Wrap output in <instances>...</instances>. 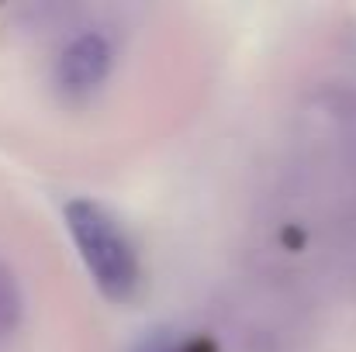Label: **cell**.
<instances>
[{
	"instance_id": "cell-1",
	"label": "cell",
	"mask_w": 356,
	"mask_h": 352,
	"mask_svg": "<svg viewBox=\"0 0 356 352\" xmlns=\"http://www.w3.org/2000/svg\"><path fill=\"white\" fill-rule=\"evenodd\" d=\"M63 221L94 287L115 304L131 301L142 283V262L131 235L124 232L115 211H108L101 201L73 197L63 204Z\"/></svg>"
},
{
	"instance_id": "cell-2",
	"label": "cell",
	"mask_w": 356,
	"mask_h": 352,
	"mask_svg": "<svg viewBox=\"0 0 356 352\" xmlns=\"http://www.w3.org/2000/svg\"><path fill=\"white\" fill-rule=\"evenodd\" d=\"M111 62H115L111 42L101 31H80L76 38H70L63 45L56 69H52V83L63 101L83 104L108 83Z\"/></svg>"
},
{
	"instance_id": "cell-3",
	"label": "cell",
	"mask_w": 356,
	"mask_h": 352,
	"mask_svg": "<svg viewBox=\"0 0 356 352\" xmlns=\"http://www.w3.org/2000/svg\"><path fill=\"white\" fill-rule=\"evenodd\" d=\"M21 287L14 280V273L0 262V332H10L21 321Z\"/></svg>"
},
{
	"instance_id": "cell-4",
	"label": "cell",
	"mask_w": 356,
	"mask_h": 352,
	"mask_svg": "<svg viewBox=\"0 0 356 352\" xmlns=\"http://www.w3.org/2000/svg\"><path fill=\"white\" fill-rule=\"evenodd\" d=\"M128 352H177V342H173V335H170L166 328H152V332H145Z\"/></svg>"
}]
</instances>
